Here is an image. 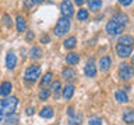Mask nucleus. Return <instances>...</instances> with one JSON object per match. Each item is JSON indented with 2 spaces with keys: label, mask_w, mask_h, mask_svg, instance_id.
Wrapping results in <instances>:
<instances>
[{
  "label": "nucleus",
  "mask_w": 134,
  "mask_h": 125,
  "mask_svg": "<svg viewBox=\"0 0 134 125\" xmlns=\"http://www.w3.org/2000/svg\"><path fill=\"white\" fill-rule=\"evenodd\" d=\"M90 125H102V120H100L99 117H91Z\"/></svg>",
  "instance_id": "nucleus-31"
},
{
  "label": "nucleus",
  "mask_w": 134,
  "mask_h": 125,
  "mask_svg": "<svg viewBox=\"0 0 134 125\" xmlns=\"http://www.w3.org/2000/svg\"><path fill=\"white\" fill-rule=\"evenodd\" d=\"M115 99H116V102H119V103H127L129 102V96L124 90H117L115 93Z\"/></svg>",
  "instance_id": "nucleus-19"
},
{
  "label": "nucleus",
  "mask_w": 134,
  "mask_h": 125,
  "mask_svg": "<svg viewBox=\"0 0 134 125\" xmlns=\"http://www.w3.org/2000/svg\"><path fill=\"white\" fill-rule=\"evenodd\" d=\"M113 18H115L119 24L124 25V27L129 24V17H127V14H123V12H117V14H115Z\"/></svg>",
  "instance_id": "nucleus-21"
},
{
  "label": "nucleus",
  "mask_w": 134,
  "mask_h": 125,
  "mask_svg": "<svg viewBox=\"0 0 134 125\" xmlns=\"http://www.w3.org/2000/svg\"><path fill=\"white\" fill-rule=\"evenodd\" d=\"M3 22H4V25H6L7 28L13 27V21H11V18H10V15H8V14H3Z\"/></svg>",
  "instance_id": "nucleus-28"
},
{
  "label": "nucleus",
  "mask_w": 134,
  "mask_h": 125,
  "mask_svg": "<svg viewBox=\"0 0 134 125\" xmlns=\"http://www.w3.org/2000/svg\"><path fill=\"white\" fill-rule=\"evenodd\" d=\"M74 92H75V88L74 85H67L64 89H63V99H66V100H70L71 97H73V95H74Z\"/></svg>",
  "instance_id": "nucleus-16"
},
{
  "label": "nucleus",
  "mask_w": 134,
  "mask_h": 125,
  "mask_svg": "<svg viewBox=\"0 0 134 125\" xmlns=\"http://www.w3.org/2000/svg\"><path fill=\"white\" fill-rule=\"evenodd\" d=\"M17 104H18V99L17 97H6V99H2L0 100V113L4 115V114H11V113L15 111L17 108Z\"/></svg>",
  "instance_id": "nucleus-1"
},
{
  "label": "nucleus",
  "mask_w": 134,
  "mask_h": 125,
  "mask_svg": "<svg viewBox=\"0 0 134 125\" xmlns=\"http://www.w3.org/2000/svg\"><path fill=\"white\" fill-rule=\"evenodd\" d=\"M74 3L77 4V6H82V4L85 3V0H74Z\"/></svg>",
  "instance_id": "nucleus-37"
},
{
  "label": "nucleus",
  "mask_w": 134,
  "mask_h": 125,
  "mask_svg": "<svg viewBox=\"0 0 134 125\" xmlns=\"http://www.w3.org/2000/svg\"><path fill=\"white\" fill-rule=\"evenodd\" d=\"M124 25H121L119 24L115 18H110L106 22V27H105V29H106V33L108 35H110V36H117V35H120V33H123L124 32Z\"/></svg>",
  "instance_id": "nucleus-3"
},
{
  "label": "nucleus",
  "mask_w": 134,
  "mask_h": 125,
  "mask_svg": "<svg viewBox=\"0 0 134 125\" xmlns=\"http://www.w3.org/2000/svg\"><path fill=\"white\" fill-rule=\"evenodd\" d=\"M32 3H36V4H39V3H42V0H31Z\"/></svg>",
  "instance_id": "nucleus-39"
},
{
  "label": "nucleus",
  "mask_w": 134,
  "mask_h": 125,
  "mask_svg": "<svg viewBox=\"0 0 134 125\" xmlns=\"http://www.w3.org/2000/svg\"><path fill=\"white\" fill-rule=\"evenodd\" d=\"M81 120H82L81 115H78V117H71V118H70V125H80V124H81Z\"/></svg>",
  "instance_id": "nucleus-30"
},
{
  "label": "nucleus",
  "mask_w": 134,
  "mask_h": 125,
  "mask_svg": "<svg viewBox=\"0 0 134 125\" xmlns=\"http://www.w3.org/2000/svg\"><path fill=\"white\" fill-rule=\"evenodd\" d=\"M116 53H117V56L121 57V58H127V57L131 56L133 47H131V46H127V45H123V43H119V42H117Z\"/></svg>",
  "instance_id": "nucleus-6"
},
{
  "label": "nucleus",
  "mask_w": 134,
  "mask_h": 125,
  "mask_svg": "<svg viewBox=\"0 0 134 125\" xmlns=\"http://www.w3.org/2000/svg\"><path fill=\"white\" fill-rule=\"evenodd\" d=\"M131 2H133V0H119V3L121 4V6H130V4H131Z\"/></svg>",
  "instance_id": "nucleus-32"
},
{
  "label": "nucleus",
  "mask_w": 134,
  "mask_h": 125,
  "mask_svg": "<svg viewBox=\"0 0 134 125\" xmlns=\"http://www.w3.org/2000/svg\"><path fill=\"white\" fill-rule=\"evenodd\" d=\"M53 81V72H46L45 75H43V78L41 79V82H39V85H41V88H45V86H48L50 82Z\"/></svg>",
  "instance_id": "nucleus-20"
},
{
  "label": "nucleus",
  "mask_w": 134,
  "mask_h": 125,
  "mask_svg": "<svg viewBox=\"0 0 134 125\" xmlns=\"http://www.w3.org/2000/svg\"><path fill=\"white\" fill-rule=\"evenodd\" d=\"M41 42H42V43H49V42H50V38H49L48 35H43V36L41 38Z\"/></svg>",
  "instance_id": "nucleus-33"
},
{
  "label": "nucleus",
  "mask_w": 134,
  "mask_h": 125,
  "mask_svg": "<svg viewBox=\"0 0 134 125\" xmlns=\"http://www.w3.org/2000/svg\"><path fill=\"white\" fill-rule=\"evenodd\" d=\"M123 121L129 125L134 124V110L133 108H126L123 111Z\"/></svg>",
  "instance_id": "nucleus-13"
},
{
  "label": "nucleus",
  "mask_w": 134,
  "mask_h": 125,
  "mask_svg": "<svg viewBox=\"0 0 134 125\" xmlns=\"http://www.w3.org/2000/svg\"><path fill=\"white\" fill-rule=\"evenodd\" d=\"M42 2H43V0H42Z\"/></svg>",
  "instance_id": "nucleus-42"
},
{
  "label": "nucleus",
  "mask_w": 134,
  "mask_h": 125,
  "mask_svg": "<svg viewBox=\"0 0 134 125\" xmlns=\"http://www.w3.org/2000/svg\"><path fill=\"white\" fill-rule=\"evenodd\" d=\"M78 61H80V54L78 53H69L66 56V63L70 64V65L78 64Z\"/></svg>",
  "instance_id": "nucleus-15"
},
{
  "label": "nucleus",
  "mask_w": 134,
  "mask_h": 125,
  "mask_svg": "<svg viewBox=\"0 0 134 125\" xmlns=\"http://www.w3.org/2000/svg\"><path fill=\"white\" fill-rule=\"evenodd\" d=\"M11 90H13V85H11V82H3L2 85H0V96H8L11 93Z\"/></svg>",
  "instance_id": "nucleus-14"
},
{
  "label": "nucleus",
  "mask_w": 134,
  "mask_h": 125,
  "mask_svg": "<svg viewBox=\"0 0 134 125\" xmlns=\"http://www.w3.org/2000/svg\"><path fill=\"white\" fill-rule=\"evenodd\" d=\"M87 3L91 11H98L102 7V0H87Z\"/></svg>",
  "instance_id": "nucleus-18"
},
{
  "label": "nucleus",
  "mask_w": 134,
  "mask_h": 125,
  "mask_svg": "<svg viewBox=\"0 0 134 125\" xmlns=\"http://www.w3.org/2000/svg\"><path fill=\"white\" fill-rule=\"evenodd\" d=\"M67 114L70 117H74V107H69V110H67Z\"/></svg>",
  "instance_id": "nucleus-36"
},
{
  "label": "nucleus",
  "mask_w": 134,
  "mask_h": 125,
  "mask_svg": "<svg viewBox=\"0 0 134 125\" xmlns=\"http://www.w3.org/2000/svg\"><path fill=\"white\" fill-rule=\"evenodd\" d=\"M131 61H133V64H134V56L131 57Z\"/></svg>",
  "instance_id": "nucleus-41"
},
{
  "label": "nucleus",
  "mask_w": 134,
  "mask_h": 125,
  "mask_svg": "<svg viewBox=\"0 0 134 125\" xmlns=\"http://www.w3.org/2000/svg\"><path fill=\"white\" fill-rule=\"evenodd\" d=\"M50 96V90L49 89H42L41 93H39V99L41 100H46Z\"/></svg>",
  "instance_id": "nucleus-29"
},
{
  "label": "nucleus",
  "mask_w": 134,
  "mask_h": 125,
  "mask_svg": "<svg viewBox=\"0 0 134 125\" xmlns=\"http://www.w3.org/2000/svg\"><path fill=\"white\" fill-rule=\"evenodd\" d=\"M110 65H112V60L109 56H103L99 60V70L102 71V72H106V71L110 68Z\"/></svg>",
  "instance_id": "nucleus-12"
},
{
  "label": "nucleus",
  "mask_w": 134,
  "mask_h": 125,
  "mask_svg": "<svg viewBox=\"0 0 134 125\" xmlns=\"http://www.w3.org/2000/svg\"><path fill=\"white\" fill-rule=\"evenodd\" d=\"M2 120H3V114L0 113V122H2Z\"/></svg>",
  "instance_id": "nucleus-40"
},
{
  "label": "nucleus",
  "mask_w": 134,
  "mask_h": 125,
  "mask_svg": "<svg viewBox=\"0 0 134 125\" xmlns=\"http://www.w3.org/2000/svg\"><path fill=\"white\" fill-rule=\"evenodd\" d=\"M15 25H17V31H18L20 33H23L27 31V21H25V18L21 14L17 15L15 18Z\"/></svg>",
  "instance_id": "nucleus-11"
},
{
  "label": "nucleus",
  "mask_w": 134,
  "mask_h": 125,
  "mask_svg": "<svg viewBox=\"0 0 134 125\" xmlns=\"http://www.w3.org/2000/svg\"><path fill=\"white\" fill-rule=\"evenodd\" d=\"M60 11L63 12V15L64 17H70L74 14V8H73V3L70 2V0H63L62 4H60Z\"/></svg>",
  "instance_id": "nucleus-7"
},
{
  "label": "nucleus",
  "mask_w": 134,
  "mask_h": 125,
  "mask_svg": "<svg viewBox=\"0 0 134 125\" xmlns=\"http://www.w3.org/2000/svg\"><path fill=\"white\" fill-rule=\"evenodd\" d=\"M84 74H85L87 77H90V78H94L96 75V67H95V63H94L92 58L85 64V67H84Z\"/></svg>",
  "instance_id": "nucleus-8"
},
{
  "label": "nucleus",
  "mask_w": 134,
  "mask_h": 125,
  "mask_svg": "<svg viewBox=\"0 0 134 125\" xmlns=\"http://www.w3.org/2000/svg\"><path fill=\"white\" fill-rule=\"evenodd\" d=\"M39 115L42 117V118H52L53 117V110L52 107H43L39 113Z\"/></svg>",
  "instance_id": "nucleus-26"
},
{
  "label": "nucleus",
  "mask_w": 134,
  "mask_h": 125,
  "mask_svg": "<svg viewBox=\"0 0 134 125\" xmlns=\"http://www.w3.org/2000/svg\"><path fill=\"white\" fill-rule=\"evenodd\" d=\"M64 47L66 49H74L75 46H77V39H75V36H70V38H67V39L64 40Z\"/></svg>",
  "instance_id": "nucleus-25"
},
{
  "label": "nucleus",
  "mask_w": 134,
  "mask_h": 125,
  "mask_svg": "<svg viewBox=\"0 0 134 125\" xmlns=\"http://www.w3.org/2000/svg\"><path fill=\"white\" fill-rule=\"evenodd\" d=\"M6 125H17L18 124V115L15 114V113H11V114H7L6 117Z\"/></svg>",
  "instance_id": "nucleus-22"
},
{
  "label": "nucleus",
  "mask_w": 134,
  "mask_h": 125,
  "mask_svg": "<svg viewBox=\"0 0 134 125\" xmlns=\"http://www.w3.org/2000/svg\"><path fill=\"white\" fill-rule=\"evenodd\" d=\"M50 92H53L54 93V97L57 99V96H59V92L62 90V83H60V81H52V85H50V89H49Z\"/></svg>",
  "instance_id": "nucleus-24"
},
{
  "label": "nucleus",
  "mask_w": 134,
  "mask_h": 125,
  "mask_svg": "<svg viewBox=\"0 0 134 125\" xmlns=\"http://www.w3.org/2000/svg\"><path fill=\"white\" fill-rule=\"evenodd\" d=\"M88 17H90L88 11L84 10V8H80V10H78V14H77V20H78V21H87Z\"/></svg>",
  "instance_id": "nucleus-27"
},
{
  "label": "nucleus",
  "mask_w": 134,
  "mask_h": 125,
  "mask_svg": "<svg viewBox=\"0 0 134 125\" xmlns=\"http://www.w3.org/2000/svg\"><path fill=\"white\" fill-rule=\"evenodd\" d=\"M119 43H123V45H127V46H134V38L130 36V35H123L119 38Z\"/></svg>",
  "instance_id": "nucleus-23"
},
{
  "label": "nucleus",
  "mask_w": 134,
  "mask_h": 125,
  "mask_svg": "<svg viewBox=\"0 0 134 125\" xmlns=\"http://www.w3.org/2000/svg\"><path fill=\"white\" fill-rule=\"evenodd\" d=\"M25 113H27V115H32L34 113H35V108H34V107H28Z\"/></svg>",
  "instance_id": "nucleus-35"
},
{
  "label": "nucleus",
  "mask_w": 134,
  "mask_h": 125,
  "mask_svg": "<svg viewBox=\"0 0 134 125\" xmlns=\"http://www.w3.org/2000/svg\"><path fill=\"white\" fill-rule=\"evenodd\" d=\"M29 56H31V58H34V60H39V58L43 56V52H42V49L39 46H34L31 49V52H29Z\"/></svg>",
  "instance_id": "nucleus-17"
},
{
  "label": "nucleus",
  "mask_w": 134,
  "mask_h": 125,
  "mask_svg": "<svg viewBox=\"0 0 134 125\" xmlns=\"http://www.w3.org/2000/svg\"><path fill=\"white\" fill-rule=\"evenodd\" d=\"M70 28H71L70 18L63 15L57 20V24H56V27H54V33H56L57 36H63L70 31Z\"/></svg>",
  "instance_id": "nucleus-2"
},
{
  "label": "nucleus",
  "mask_w": 134,
  "mask_h": 125,
  "mask_svg": "<svg viewBox=\"0 0 134 125\" xmlns=\"http://www.w3.org/2000/svg\"><path fill=\"white\" fill-rule=\"evenodd\" d=\"M34 38H35V33H34V32H31V31H29V32L27 33V40L29 42V40H32V39H34Z\"/></svg>",
  "instance_id": "nucleus-34"
},
{
  "label": "nucleus",
  "mask_w": 134,
  "mask_h": 125,
  "mask_svg": "<svg viewBox=\"0 0 134 125\" xmlns=\"http://www.w3.org/2000/svg\"><path fill=\"white\" fill-rule=\"evenodd\" d=\"M17 65V56L13 52H8L6 54V67L8 70H13Z\"/></svg>",
  "instance_id": "nucleus-10"
},
{
  "label": "nucleus",
  "mask_w": 134,
  "mask_h": 125,
  "mask_svg": "<svg viewBox=\"0 0 134 125\" xmlns=\"http://www.w3.org/2000/svg\"><path fill=\"white\" fill-rule=\"evenodd\" d=\"M134 74V70L130 64H121L119 68V78L121 81H130Z\"/></svg>",
  "instance_id": "nucleus-5"
},
{
  "label": "nucleus",
  "mask_w": 134,
  "mask_h": 125,
  "mask_svg": "<svg viewBox=\"0 0 134 125\" xmlns=\"http://www.w3.org/2000/svg\"><path fill=\"white\" fill-rule=\"evenodd\" d=\"M62 78L67 82H71L75 79V71L71 68V67H66L64 70L62 71Z\"/></svg>",
  "instance_id": "nucleus-9"
},
{
  "label": "nucleus",
  "mask_w": 134,
  "mask_h": 125,
  "mask_svg": "<svg viewBox=\"0 0 134 125\" xmlns=\"http://www.w3.org/2000/svg\"><path fill=\"white\" fill-rule=\"evenodd\" d=\"M39 77H41V67L38 64L29 65L27 68V71H25V74H24L25 81H27V82H32V83L36 82Z\"/></svg>",
  "instance_id": "nucleus-4"
},
{
  "label": "nucleus",
  "mask_w": 134,
  "mask_h": 125,
  "mask_svg": "<svg viewBox=\"0 0 134 125\" xmlns=\"http://www.w3.org/2000/svg\"><path fill=\"white\" fill-rule=\"evenodd\" d=\"M32 4H34V3L31 2V0H27V2H25V6H27V7H31Z\"/></svg>",
  "instance_id": "nucleus-38"
}]
</instances>
